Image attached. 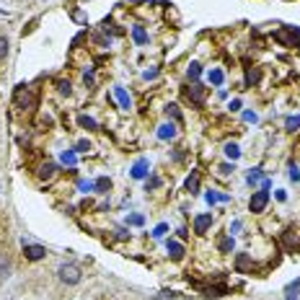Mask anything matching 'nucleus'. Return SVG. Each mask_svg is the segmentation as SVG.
I'll use <instances>...</instances> for the list:
<instances>
[{
  "label": "nucleus",
  "instance_id": "15",
  "mask_svg": "<svg viewBox=\"0 0 300 300\" xmlns=\"http://www.w3.org/2000/svg\"><path fill=\"white\" fill-rule=\"evenodd\" d=\"M54 171H57V168H54L52 163H47V166L42 168V174H39V176H42V179H52V176H54Z\"/></svg>",
  "mask_w": 300,
  "mask_h": 300
},
{
  "label": "nucleus",
  "instance_id": "19",
  "mask_svg": "<svg viewBox=\"0 0 300 300\" xmlns=\"http://www.w3.org/2000/svg\"><path fill=\"white\" fill-rule=\"evenodd\" d=\"M298 127H300V117H287V130H298Z\"/></svg>",
  "mask_w": 300,
  "mask_h": 300
},
{
  "label": "nucleus",
  "instance_id": "3",
  "mask_svg": "<svg viewBox=\"0 0 300 300\" xmlns=\"http://www.w3.org/2000/svg\"><path fill=\"white\" fill-rule=\"evenodd\" d=\"M24 253H26V259L39 261L44 253H47V249H44V246H29V244H24Z\"/></svg>",
  "mask_w": 300,
  "mask_h": 300
},
{
  "label": "nucleus",
  "instance_id": "1",
  "mask_svg": "<svg viewBox=\"0 0 300 300\" xmlns=\"http://www.w3.org/2000/svg\"><path fill=\"white\" fill-rule=\"evenodd\" d=\"M57 274H60V280H62L65 285L80 282V267H78V264H62V267L57 269Z\"/></svg>",
  "mask_w": 300,
  "mask_h": 300
},
{
  "label": "nucleus",
  "instance_id": "5",
  "mask_svg": "<svg viewBox=\"0 0 300 300\" xmlns=\"http://www.w3.org/2000/svg\"><path fill=\"white\" fill-rule=\"evenodd\" d=\"M168 253H171V259H184V246L179 244V241H168Z\"/></svg>",
  "mask_w": 300,
  "mask_h": 300
},
{
  "label": "nucleus",
  "instance_id": "18",
  "mask_svg": "<svg viewBox=\"0 0 300 300\" xmlns=\"http://www.w3.org/2000/svg\"><path fill=\"white\" fill-rule=\"evenodd\" d=\"M210 83L220 86V83H223V73H220V70H212V73H210Z\"/></svg>",
  "mask_w": 300,
  "mask_h": 300
},
{
  "label": "nucleus",
  "instance_id": "13",
  "mask_svg": "<svg viewBox=\"0 0 300 300\" xmlns=\"http://www.w3.org/2000/svg\"><path fill=\"white\" fill-rule=\"evenodd\" d=\"M187 189H189V192H197V189H200V176H197V174H192V176H189Z\"/></svg>",
  "mask_w": 300,
  "mask_h": 300
},
{
  "label": "nucleus",
  "instance_id": "10",
  "mask_svg": "<svg viewBox=\"0 0 300 300\" xmlns=\"http://www.w3.org/2000/svg\"><path fill=\"white\" fill-rule=\"evenodd\" d=\"M225 155L236 160V158L241 155V150H238V145H236V143H228V145H225Z\"/></svg>",
  "mask_w": 300,
  "mask_h": 300
},
{
  "label": "nucleus",
  "instance_id": "28",
  "mask_svg": "<svg viewBox=\"0 0 300 300\" xmlns=\"http://www.w3.org/2000/svg\"><path fill=\"white\" fill-rule=\"evenodd\" d=\"M244 117H246V122H256V114H251V111H246Z\"/></svg>",
  "mask_w": 300,
  "mask_h": 300
},
{
  "label": "nucleus",
  "instance_id": "11",
  "mask_svg": "<svg viewBox=\"0 0 300 300\" xmlns=\"http://www.w3.org/2000/svg\"><path fill=\"white\" fill-rule=\"evenodd\" d=\"M225 295V287H207L204 290V298H220Z\"/></svg>",
  "mask_w": 300,
  "mask_h": 300
},
{
  "label": "nucleus",
  "instance_id": "24",
  "mask_svg": "<svg viewBox=\"0 0 300 300\" xmlns=\"http://www.w3.org/2000/svg\"><path fill=\"white\" fill-rule=\"evenodd\" d=\"M62 160H65V163H70V166H73V163H75V155H73V153H62Z\"/></svg>",
  "mask_w": 300,
  "mask_h": 300
},
{
  "label": "nucleus",
  "instance_id": "20",
  "mask_svg": "<svg viewBox=\"0 0 300 300\" xmlns=\"http://www.w3.org/2000/svg\"><path fill=\"white\" fill-rule=\"evenodd\" d=\"M57 88H60V94H67V96H70V83H65V80H57Z\"/></svg>",
  "mask_w": 300,
  "mask_h": 300
},
{
  "label": "nucleus",
  "instance_id": "14",
  "mask_svg": "<svg viewBox=\"0 0 300 300\" xmlns=\"http://www.w3.org/2000/svg\"><path fill=\"white\" fill-rule=\"evenodd\" d=\"M78 122H80V127H86V130H96V119H91V117H80Z\"/></svg>",
  "mask_w": 300,
  "mask_h": 300
},
{
  "label": "nucleus",
  "instance_id": "12",
  "mask_svg": "<svg viewBox=\"0 0 300 300\" xmlns=\"http://www.w3.org/2000/svg\"><path fill=\"white\" fill-rule=\"evenodd\" d=\"M132 37H135V42H137V44H143V42L148 39V37H145V29H143V26H135V29H132Z\"/></svg>",
  "mask_w": 300,
  "mask_h": 300
},
{
  "label": "nucleus",
  "instance_id": "17",
  "mask_svg": "<svg viewBox=\"0 0 300 300\" xmlns=\"http://www.w3.org/2000/svg\"><path fill=\"white\" fill-rule=\"evenodd\" d=\"M200 73H202V70H200V65H197V62H192V67H189V80H197Z\"/></svg>",
  "mask_w": 300,
  "mask_h": 300
},
{
  "label": "nucleus",
  "instance_id": "22",
  "mask_svg": "<svg viewBox=\"0 0 300 300\" xmlns=\"http://www.w3.org/2000/svg\"><path fill=\"white\" fill-rule=\"evenodd\" d=\"M8 267H10L8 259H5V256H0V277H5V274H8Z\"/></svg>",
  "mask_w": 300,
  "mask_h": 300
},
{
  "label": "nucleus",
  "instance_id": "8",
  "mask_svg": "<svg viewBox=\"0 0 300 300\" xmlns=\"http://www.w3.org/2000/svg\"><path fill=\"white\" fill-rule=\"evenodd\" d=\"M114 94H117V99H119V103H122V109H130V96L124 94V88H114Z\"/></svg>",
  "mask_w": 300,
  "mask_h": 300
},
{
  "label": "nucleus",
  "instance_id": "2",
  "mask_svg": "<svg viewBox=\"0 0 300 300\" xmlns=\"http://www.w3.org/2000/svg\"><path fill=\"white\" fill-rule=\"evenodd\" d=\"M267 202H269V189H264V187H261V189L251 197L249 207H251V212H261L264 207H267Z\"/></svg>",
  "mask_w": 300,
  "mask_h": 300
},
{
  "label": "nucleus",
  "instance_id": "25",
  "mask_svg": "<svg viewBox=\"0 0 300 300\" xmlns=\"http://www.w3.org/2000/svg\"><path fill=\"white\" fill-rule=\"evenodd\" d=\"M130 223H132V225H143V215H132Z\"/></svg>",
  "mask_w": 300,
  "mask_h": 300
},
{
  "label": "nucleus",
  "instance_id": "7",
  "mask_svg": "<svg viewBox=\"0 0 300 300\" xmlns=\"http://www.w3.org/2000/svg\"><path fill=\"white\" fill-rule=\"evenodd\" d=\"M174 135H176V127H174V124H163V127L158 130V137H160V140H171Z\"/></svg>",
  "mask_w": 300,
  "mask_h": 300
},
{
  "label": "nucleus",
  "instance_id": "6",
  "mask_svg": "<svg viewBox=\"0 0 300 300\" xmlns=\"http://www.w3.org/2000/svg\"><path fill=\"white\" fill-rule=\"evenodd\" d=\"M145 174H148V163L145 160H137V163L132 166V176L135 179H145Z\"/></svg>",
  "mask_w": 300,
  "mask_h": 300
},
{
  "label": "nucleus",
  "instance_id": "4",
  "mask_svg": "<svg viewBox=\"0 0 300 300\" xmlns=\"http://www.w3.org/2000/svg\"><path fill=\"white\" fill-rule=\"evenodd\" d=\"M212 225V215H200L194 220V233H207V228Z\"/></svg>",
  "mask_w": 300,
  "mask_h": 300
},
{
  "label": "nucleus",
  "instance_id": "21",
  "mask_svg": "<svg viewBox=\"0 0 300 300\" xmlns=\"http://www.w3.org/2000/svg\"><path fill=\"white\" fill-rule=\"evenodd\" d=\"M5 54H8V39H5V37H0V60H3Z\"/></svg>",
  "mask_w": 300,
  "mask_h": 300
},
{
  "label": "nucleus",
  "instance_id": "23",
  "mask_svg": "<svg viewBox=\"0 0 300 300\" xmlns=\"http://www.w3.org/2000/svg\"><path fill=\"white\" fill-rule=\"evenodd\" d=\"M220 249H223V251H230V249H233V241H230V238H223V241H220Z\"/></svg>",
  "mask_w": 300,
  "mask_h": 300
},
{
  "label": "nucleus",
  "instance_id": "27",
  "mask_svg": "<svg viewBox=\"0 0 300 300\" xmlns=\"http://www.w3.org/2000/svg\"><path fill=\"white\" fill-rule=\"evenodd\" d=\"M163 233H166V225H158V228H155V233H153V236H158V238H160V236H163Z\"/></svg>",
  "mask_w": 300,
  "mask_h": 300
},
{
  "label": "nucleus",
  "instance_id": "26",
  "mask_svg": "<svg viewBox=\"0 0 300 300\" xmlns=\"http://www.w3.org/2000/svg\"><path fill=\"white\" fill-rule=\"evenodd\" d=\"M80 189H83V192H91V189H94V184H88V181H80Z\"/></svg>",
  "mask_w": 300,
  "mask_h": 300
},
{
  "label": "nucleus",
  "instance_id": "9",
  "mask_svg": "<svg viewBox=\"0 0 300 300\" xmlns=\"http://www.w3.org/2000/svg\"><path fill=\"white\" fill-rule=\"evenodd\" d=\"M189 96L194 99V103H202V101H204V91H202V86H194V88L189 91Z\"/></svg>",
  "mask_w": 300,
  "mask_h": 300
},
{
  "label": "nucleus",
  "instance_id": "16",
  "mask_svg": "<svg viewBox=\"0 0 300 300\" xmlns=\"http://www.w3.org/2000/svg\"><path fill=\"white\" fill-rule=\"evenodd\" d=\"M94 187H96V189H99V192H106V189H109V187H111V181H109V179H99V181H96V184H94Z\"/></svg>",
  "mask_w": 300,
  "mask_h": 300
}]
</instances>
